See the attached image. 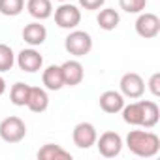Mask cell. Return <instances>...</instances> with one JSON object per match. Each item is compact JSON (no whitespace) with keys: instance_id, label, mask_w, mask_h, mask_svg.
Here are the masks:
<instances>
[{"instance_id":"25","label":"cell","mask_w":160,"mask_h":160,"mask_svg":"<svg viewBox=\"0 0 160 160\" xmlns=\"http://www.w3.org/2000/svg\"><path fill=\"white\" fill-rule=\"evenodd\" d=\"M6 92V81H4V77L0 75V96H2Z\"/></svg>"},{"instance_id":"11","label":"cell","mask_w":160,"mask_h":160,"mask_svg":"<svg viewBox=\"0 0 160 160\" xmlns=\"http://www.w3.org/2000/svg\"><path fill=\"white\" fill-rule=\"evenodd\" d=\"M60 70H62V77H64V85H68V87L79 85L85 77V68L79 60H66L64 64H60Z\"/></svg>"},{"instance_id":"23","label":"cell","mask_w":160,"mask_h":160,"mask_svg":"<svg viewBox=\"0 0 160 160\" xmlns=\"http://www.w3.org/2000/svg\"><path fill=\"white\" fill-rule=\"evenodd\" d=\"M147 85H149V91H151L152 96H160V73L158 72L151 75V79H149Z\"/></svg>"},{"instance_id":"1","label":"cell","mask_w":160,"mask_h":160,"mask_svg":"<svg viewBox=\"0 0 160 160\" xmlns=\"http://www.w3.org/2000/svg\"><path fill=\"white\" fill-rule=\"evenodd\" d=\"M121 111H122V121L126 124L141 128H154L160 119V109L152 100H139L128 106L124 104Z\"/></svg>"},{"instance_id":"14","label":"cell","mask_w":160,"mask_h":160,"mask_svg":"<svg viewBox=\"0 0 160 160\" xmlns=\"http://www.w3.org/2000/svg\"><path fill=\"white\" fill-rule=\"evenodd\" d=\"M27 108L32 113H43L49 108V96H47L45 89H42V87H30Z\"/></svg>"},{"instance_id":"5","label":"cell","mask_w":160,"mask_h":160,"mask_svg":"<svg viewBox=\"0 0 160 160\" xmlns=\"http://www.w3.org/2000/svg\"><path fill=\"white\" fill-rule=\"evenodd\" d=\"M55 23L60 28L72 30L81 23V10L77 6H73V4H70V2H62L55 10Z\"/></svg>"},{"instance_id":"19","label":"cell","mask_w":160,"mask_h":160,"mask_svg":"<svg viewBox=\"0 0 160 160\" xmlns=\"http://www.w3.org/2000/svg\"><path fill=\"white\" fill-rule=\"evenodd\" d=\"M28 92H30V85L17 81V83L12 87V91H10V100H12V104H13V106H19V108L27 106Z\"/></svg>"},{"instance_id":"20","label":"cell","mask_w":160,"mask_h":160,"mask_svg":"<svg viewBox=\"0 0 160 160\" xmlns=\"http://www.w3.org/2000/svg\"><path fill=\"white\" fill-rule=\"evenodd\" d=\"M25 10V0H0V13L6 17H17Z\"/></svg>"},{"instance_id":"21","label":"cell","mask_w":160,"mask_h":160,"mask_svg":"<svg viewBox=\"0 0 160 160\" xmlns=\"http://www.w3.org/2000/svg\"><path fill=\"white\" fill-rule=\"evenodd\" d=\"M15 64L13 49L6 43H0V72H10Z\"/></svg>"},{"instance_id":"26","label":"cell","mask_w":160,"mask_h":160,"mask_svg":"<svg viewBox=\"0 0 160 160\" xmlns=\"http://www.w3.org/2000/svg\"><path fill=\"white\" fill-rule=\"evenodd\" d=\"M58 2H68V0H58Z\"/></svg>"},{"instance_id":"7","label":"cell","mask_w":160,"mask_h":160,"mask_svg":"<svg viewBox=\"0 0 160 160\" xmlns=\"http://www.w3.org/2000/svg\"><path fill=\"white\" fill-rule=\"evenodd\" d=\"M94 145L98 147V152H100L102 156H106V158H115V156L121 154L124 143H122V138H121L117 132L108 130V132H104L100 138H96V143H94Z\"/></svg>"},{"instance_id":"18","label":"cell","mask_w":160,"mask_h":160,"mask_svg":"<svg viewBox=\"0 0 160 160\" xmlns=\"http://www.w3.org/2000/svg\"><path fill=\"white\" fill-rule=\"evenodd\" d=\"M96 23L102 30H115L121 23L119 12L113 10V8H104V10H100V13L96 17Z\"/></svg>"},{"instance_id":"12","label":"cell","mask_w":160,"mask_h":160,"mask_svg":"<svg viewBox=\"0 0 160 160\" xmlns=\"http://www.w3.org/2000/svg\"><path fill=\"white\" fill-rule=\"evenodd\" d=\"M23 40L30 45V47H38L47 40V28L43 25H40V21L28 23L23 28Z\"/></svg>"},{"instance_id":"22","label":"cell","mask_w":160,"mask_h":160,"mask_svg":"<svg viewBox=\"0 0 160 160\" xmlns=\"http://www.w3.org/2000/svg\"><path fill=\"white\" fill-rule=\"evenodd\" d=\"M119 6L126 13H141L147 6V0H119Z\"/></svg>"},{"instance_id":"6","label":"cell","mask_w":160,"mask_h":160,"mask_svg":"<svg viewBox=\"0 0 160 160\" xmlns=\"http://www.w3.org/2000/svg\"><path fill=\"white\" fill-rule=\"evenodd\" d=\"M121 94L124 98H130V100H138L143 96L145 92V81H143V77L136 72H128L121 77Z\"/></svg>"},{"instance_id":"13","label":"cell","mask_w":160,"mask_h":160,"mask_svg":"<svg viewBox=\"0 0 160 160\" xmlns=\"http://www.w3.org/2000/svg\"><path fill=\"white\" fill-rule=\"evenodd\" d=\"M100 108H102V111H106V113H109V115H115V113H119L121 109H122V106H124V96L121 94V92H117V91H106V92H102L100 94Z\"/></svg>"},{"instance_id":"4","label":"cell","mask_w":160,"mask_h":160,"mask_svg":"<svg viewBox=\"0 0 160 160\" xmlns=\"http://www.w3.org/2000/svg\"><path fill=\"white\" fill-rule=\"evenodd\" d=\"M27 136V124L21 117H6L0 122V138L6 143H19Z\"/></svg>"},{"instance_id":"16","label":"cell","mask_w":160,"mask_h":160,"mask_svg":"<svg viewBox=\"0 0 160 160\" xmlns=\"http://www.w3.org/2000/svg\"><path fill=\"white\" fill-rule=\"evenodd\" d=\"M27 12L36 21H45L53 15V4H51V0H28Z\"/></svg>"},{"instance_id":"8","label":"cell","mask_w":160,"mask_h":160,"mask_svg":"<svg viewBox=\"0 0 160 160\" xmlns=\"http://www.w3.org/2000/svg\"><path fill=\"white\" fill-rule=\"evenodd\" d=\"M96 138H98V132L92 122H79V124H75V128L72 132L73 145L79 149H91L96 143Z\"/></svg>"},{"instance_id":"15","label":"cell","mask_w":160,"mask_h":160,"mask_svg":"<svg viewBox=\"0 0 160 160\" xmlns=\"http://www.w3.org/2000/svg\"><path fill=\"white\" fill-rule=\"evenodd\" d=\"M42 81L47 91H60L64 87V77H62L60 66H57V64L47 66L42 73Z\"/></svg>"},{"instance_id":"17","label":"cell","mask_w":160,"mask_h":160,"mask_svg":"<svg viewBox=\"0 0 160 160\" xmlns=\"http://www.w3.org/2000/svg\"><path fill=\"white\" fill-rule=\"evenodd\" d=\"M38 158L40 160H72V154L70 151L62 149L57 143H45L38 151Z\"/></svg>"},{"instance_id":"9","label":"cell","mask_w":160,"mask_h":160,"mask_svg":"<svg viewBox=\"0 0 160 160\" xmlns=\"http://www.w3.org/2000/svg\"><path fill=\"white\" fill-rule=\"evenodd\" d=\"M136 32L145 38V40H151V38H156L160 34V19L156 13H139V17L136 19Z\"/></svg>"},{"instance_id":"3","label":"cell","mask_w":160,"mask_h":160,"mask_svg":"<svg viewBox=\"0 0 160 160\" xmlns=\"http://www.w3.org/2000/svg\"><path fill=\"white\" fill-rule=\"evenodd\" d=\"M64 47L73 57H85L92 49V38L85 30H72L64 40Z\"/></svg>"},{"instance_id":"2","label":"cell","mask_w":160,"mask_h":160,"mask_svg":"<svg viewBox=\"0 0 160 160\" xmlns=\"http://www.w3.org/2000/svg\"><path fill=\"white\" fill-rule=\"evenodd\" d=\"M126 147L136 156L152 158L160 151V138L149 130H130L126 136Z\"/></svg>"},{"instance_id":"10","label":"cell","mask_w":160,"mask_h":160,"mask_svg":"<svg viewBox=\"0 0 160 160\" xmlns=\"http://www.w3.org/2000/svg\"><path fill=\"white\" fill-rule=\"evenodd\" d=\"M15 62H17V66H19L23 72L34 73V72L42 70V66H43V57L40 55V51H36L34 47H30V49L19 51V55L15 57Z\"/></svg>"},{"instance_id":"24","label":"cell","mask_w":160,"mask_h":160,"mask_svg":"<svg viewBox=\"0 0 160 160\" xmlns=\"http://www.w3.org/2000/svg\"><path fill=\"white\" fill-rule=\"evenodd\" d=\"M104 4H106V0H79V6L85 8V10H89V12L100 10Z\"/></svg>"}]
</instances>
